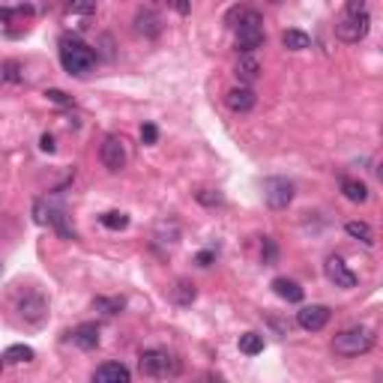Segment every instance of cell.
<instances>
[{"instance_id": "ac0fdd59", "label": "cell", "mask_w": 383, "mask_h": 383, "mask_svg": "<svg viewBox=\"0 0 383 383\" xmlns=\"http://www.w3.org/2000/svg\"><path fill=\"white\" fill-rule=\"evenodd\" d=\"M341 192L350 203H365L369 201V186L360 183V180H341Z\"/></svg>"}, {"instance_id": "603a6c76", "label": "cell", "mask_w": 383, "mask_h": 383, "mask_svg": "<svg viewBox=\"0 0 383 383\" xmlns=\"http://www.w3.org/2000/svg\"><path fill=\"white\" fill-rule=\"evenodd\" d=\"M24 75H21V63H15V60H10V63H3L0 66V81L3 84H18Z\"/></svg>"}, {"instance_id": "ffe728a7", "label": "cell", "mask_w": 383, "mask_h": 383, "mask_svg": "<svg viewBox=\"0 0 383 383\" xmlns=\"http://www.w3.org/2000/svg\"><path fill=\"white\" fill-rule=\"evenodd\" d=\"M30 360H34V347H27V345H12V347H6V354H3V362H12V365H21Z\"/></svg>"}, {"instance_id": "8992f818", "label": "cell", "mask_w": 383, "mask_h": 383, "mask_svg": "<svg viewBox=\"0 0 383 383\" xmlns=\"http://www.w3.org/2000/svg\"><path fill=\"white\" fill-rule=\"evenodd\" d=\"M369 27H371V18L369 12H360V15H345L338 24H336V36L341 42H360V39L369 36Z\"/></svg>"}, {"instance_id": "f546056e", "label": "cell", "mask_w": 383, "mask_h": 383, "mask_svg": "<svg viewBox=\"0 0 383 383\" xmlns=\"http://www.w3.org/2000/svg\"><path fill=\"white\" fill-rule=\"evenodd\" d=\"M275 255H279V251H275V243L270 237H264V264H275Z\"/></svg>"}, {"instance_id": "8fae6325", "label": "cell", "mask_w": 383, "mask_h": 383, "mask_svg": "<svg viewBox=\"0 0 383 383\" xmlns=\"http://www.w3.org/2000/svg\"><path fill=\"white\" fill-rule=\"evenodd\" d=\"M102 165L108 168V171H120V168H126V144L120 141V138H105V144H102Z\"/></svg>"}, {"instance_id": "52a82bcc", "label": "cell", "mask_w": 383, "mask_h": 383, "mask_svg": "<svg viewBox=\"0 0 383 383\" xmlns=\"http://www.w3.org/2000/svg\"><path fill=\"white\" fill-rule=\"evenodd\" d=\"M18 312L24 317V323H30V327H39V323L48 317V303L42 293H24V297L18 299Z\"/></svg>"}, {"instance_id": "484cf974", "label": "cell", "mask_w": 383, "mask_h": 383, "mask_svg": "<svg viewBox=\"0 0 383 383\" xmlns=\"http://www.w3.org/2000/svg\"><path fill=\"white\" fill-rule=\"evenodd\" d=\"M93 306L99 308V312H105V314H117L120 308H123V299H105V297H99Z\"/></svg>"}, {"instance_id": "e0dca14e", "label": "cell", "mask_w": 383, "mask_h": 383, "mask_svg": "<svg viewBox=\"0 0 383 383\" xmlns=\"http://www.w3.org/2000/svg\"><path fill=\"white\" fill-rule=\"evenodd\" d=\"M273 291L279 293L282 299H288V303H303V297H306V291L299 288L297 282H291V279H275L273 282Z\"/></svg>"}, {"instance_id": "7402d4cb", "label": "cell", "mask_w": 383, "mask_h": 383, "mask_svg": "<svg viewBox=\"0 0 383 383\" xmlns=\"http://www.w3.org/2000/svg\"><path fill=\"white\" fill-rule=\"evenodd\" d=\"M345 231H347L354 240H362L365 246H371V243H374V231H371V227L365 225V222H347Z\"/></svg>"}, {"instance_id": "9c48e42d", "label": "cell", "mask_w": 383, "mask_h": 383, "mask_svg": "<svg viewBox=\"0 0 383 383\" xmlns=\"http://www.w3.org/2000/svg\"><path fill=\"white\" fill-rule=\"evenodd\" d=\"M323 273H327V279L336 284V288H356V273H350L347 264L338 255H330L327 258V264H323Z\"/></svg>"}, {"instance_id": "7a4b0ae2", "label": "cell", "mask_w": 383, "mask_h": 383, "mask_svg": "<svg viewBox=\"0 0 383 383\" xmlns=\"http://www.w3.org/2000/svg\"><path fill=\"white\" fill-rule=\"evenodd\" d=\"M60 63L69 75H87L96 66V51L81 39L63 36L60 39Z\"/></svg>"}, {"instance_id": "1f68e13d", "label": "cell", "mask_w": 383, "mask_h": 383, "mask_svg": "<svg viewBox=\"0 0 383 383\" xmlns=\"http://www.w3.org/2000/svg\"><path fill=\"white\" fill-rule=\"evenodd\" d=\"M213 251H201V255L198 258H195V264H198V267H210V264H213Z\"/></svg>"}, {"instance_id": "6da1fadb", "label": "cell", "mask_w": 383, "mask_h": 383, "mask_svg": "<svg viewBox=\"0 0 383 383\" xmlns=\"http://www.w3.org/2000/svg\"><path fill=\"white\" fill-rule=\"evenodd\" d=\"M227 24H231L234 30H237V48L240 54H251L255 48L264 45V18L255 12V10H243V6H237V10H231V15H227Z\"/></svg>"}, {"instance_id": "d6986e66", "label": "cell", "mask_w": 383, "mask_h": 383, "mask_svg": "<svg viewBox=\"0 0 383 383\" xmlns=\"http://www.w3.org/2000/svg\"><path fill=\"white\" fill-rule=\"evenodd\" d=\"M282 45L288 48V51H306V48L312 45V39H308V34H303V30H284Z\"/></svg>"}, {"instance_id": "836d02e7", "label": "cell", "mask_w": 383, "mask_h": 383, "mask_svg": "<svg viewBox=\"0 0 383 383\" xmlns=\"http://www.w3.org/2000/svg\"><path fill=\"white\" fill-rule=\"evenodd\" d=\"M3 365H6V362H3V356H0V371H3Z\"/></svg>"}, {"instance_id": "cb8c5ba5", "label": "cell", "mask_w": 383, "mask_h": 383, "mask_svg": "<svg viewBox=\"0 0 383 383\" xmlns=\"http://www.w3.org/2000/svg\"><path fill=\"white\" fill-rule=\"evenodd\" d=\"M102 225L108 227V231H123V227L129 225V216L126 213H117V210H111V213L102 216Z\"/></svg>"}, {"instance_id": "5bb4252c", "label": "cell", "mask_w": 383, "mask_h": 383, "mask_svg": "<svg viewBox=\"0 0 383 383\" xmlns=\"http://www.w3.org/2000/svg\"><path fill=\"white\" fill-rule=\"evenodd\" d=\"M93 383H132V378H129V369L123 362H105L96 369Z\"/></svg>"}, {"instance_id": "4dcf8cb0", "label": "cell", "mask_w": 383, "mask_h": 383, "mask_svg": "<svg viewBox=\"0 0 383 383\" xmlns=\"http://www.w3.org/2000/svg\"><path fill=\"white\" fill-rule=\"evenodd\" d=\"M48 102H57V105H72V96H66L63 90H45Z\"/></svg>"}, {"instance_id": "d6a6232c", "label": "cell", "mask_w": 383, "mask_h": 383, "mask_svg": "<svg viewBox=\"0 0 383 383\" xmlns=\"http://www.w3.org/2000/svg\"><path fill=\"white\" fill-rule=\"evenodd\" d=\"M39 147H42L45 153H54V138H51V135H42V141H39Z\"/></svg>"}, {"instance_id": "30bf717a", "label": "cell", "mask_w": 383, "mask_h": 383, "mask_svg": "<svg viewBox=\"0 0 383 383\" xmlns=\"http://www.w3.org/2000/svg\"><path fill=\"white\" fill-rule=\"evenodd\" d=\"M330 308L327 306H306V308H299V314H297V323L303 330L308 332H321L323 327L330 323Z\"/></svg>"}, {"instance_id": "44dd1931", "label": "cell", "mask_w": 383, "mask_h": 383, "mask_svg": "<svg viewBox=\"0 0 383 383\" xmlns=\"http://www.w3.org/2000/svg\"><path fill=\"white\" fill-rule=\"evenodd\" d=\"M240 350L246 356H258L260 350H264V336H258V332H246V336H240Z\"/></svg>"}, {"instance_id": "4fadbf2b", "label": "cell", "mask_w": 383, "mask_h": 383, "mask_svg": "<svg viewBox=\"0 0 383 383\" xmlns=\"http://www.w3.org/2000/svg\"><path fill=\"white\" fill-rule=\"evenodd\" d=\"M135 34L147 36V39H156L162 34V18L153 10H138V15H135Z\"/></svg>"}, {"instance_id": "d4e9b609", "label": "cell", "mask_w": 383, "mask_h": 383, "mask_svg": "<svg viewBox=\"0 0 383 383\" xmlns=\"http://www.w3.org/2000/svg\"><path fill=\"white\" fill-rule=\"evenodd\" d=\"M195 198H198L203 207H219V203H222L225 198H222V192H213V189H201L198 195H195Z\"/></svg>"}, {"instance_id": "277c9868", "label": "cell", "mask_w": 383, "mask_h": 383, "mask_svg": "<svg viewBox=\"0 0 383 383\" xmlns=\"http://www.w3.org/2000/svg\"><path fill=\"white\" fill-rule=\"evenodd\" d=\"M371 345H374V332L365 327L345 330L332 338V350H336L338 356H360L365 350H371Z\"/></svg>"}, {"instance_id": "f1b7e54d", "label": "cell", "mask_w": 383, "mask_h": 383, "mask_svg": "<svg viewBox=\"0 0 383 383\" xmlns=\"http://www.w3.org/2000/svg\"><path fill=\"white\" fill-rule=\"evenodd\" d=\"M156 138H159V129L153 126V123H144L141 126V141L144 144H156Z\"/></svg>"}, {"instance_id": "ba28073f", "label": "cell", "mask_w": 383, "mask_h": 383, "mask_svg": "<svg viewBox=\"0 0 383 383\" xmlns=\"http://www.w3.org/2000/svg\"><path fill=\"white\" fill-rule=\"evenodd\" d=\"M264 198L273 210H284L293 201V183L284 180V177H273V180L264 183Z\"/></svg>"}, {"instance_id": "83f0119b", "label": "cell", "mask_w": 383, "mask_h": 383, "mask_svg": "<svg viewBox=\"0 0 383 383\" xmlns=\"http://www.w3.org/2000/svg\"><path fill=\"white\" fill-rule=\"evenodd\" d=\"M66 12L69 15H93L96 12V3H69Z\"/></svg>"}, {"instance_id": "2e32d148", "label": "cell", "mask_w": 383, "mask_h": 383, "mask_svg": "<svg viewBox=\"0 0 383 383\" xmlns=\"http://www.w3.org/2000/svg\"><path fill=\"white\" fill-rule=\"evenodd\" d=\"M260 75V66H258V60L251 54H240V60H237V78L243 81V87H249V84H255Z\"/></svg>"}, {"instance_id": "3957f363", "label": "cell", "mask_w": 383, "mask_h": 383, "mask_svg": "<svg viewBox=\"0 0 383 383\" xmlns=\"http://www.w3.org/2000/svg\"><path fill=\"white\" fill-rule=\"evenodd\" d=\"M141 374H147V378L153 380H165V378H174L177 371H180V362L174 360V356L168 354V350H144L141 354Z\"/></svg>"}, {"instance_id": "5b68a950", "label": "cell", "mask_w": 383, "mask_h": 383, "mask_svg": "<svg viewBox=\"0 0 383 383\" xmlns=\"http://www.w3.org/2000/svg\"><path fill=\"white\" fill-rule=\"evenodd\" d=\"M36 222L39 225H51L60 237H66V240H75V227L69 225V219H66V210L63 207H57V203H36Z\"/></svg>"}, {"instance_id": "4316f807", "label": "cell", "mask_w": 383, "mask_h": 383, "mask_svg": "<svg viewBox=\"0 0 383 383\" xmlns=\"http://www.w3.org/2000/svg\"><path fill=\"white\" fill-rule=\"evenodd\" d=\"M177 299H180L183 306H189L192 299H195V284H189V282H180V288H177Z\"/></svg>"}, {"instance_id": "9a60e30c", "label": "cell", "mask_w": 383, "mask_h": 383, "mask_svg": "<svg viewBox=\"0 0 383 383\" xmlns=\"http://www.w3.org/2000/svg\"><path fill=\"white\" fill-rule=\"evenodd\" d=\"M72 345H78L81 350H96L99 347V327L96 323H81L72 330Z\"/></svg>"}, {"instance_id": "7c38bea8", "label": "cell", "mask_w": 383, "mask_h": 383, "mask_svg": "<svg viewBox=\"0 0 383 383\" xmlns=\"http://www.w3.org/2000/svg\"><path fill=\"white\" fill-rule=\"evenodd\" d=\"M225 102H227V108H231V111L246 114V111L255 108L258 96H255V90H251V87H243V84H240V87H234V90H227Z\"/></svg>"}]
</instances>
